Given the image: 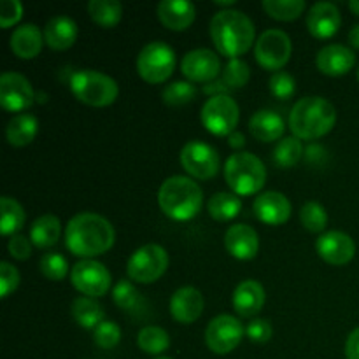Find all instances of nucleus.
<instances>
[{
	"mask_svg": "<svg viewBox=\"0 0 359 359\" xmlns=\"http://www.w3.org/2000/svg\"><path fill=\"white\" fill-rule=\"evenodd\" d=\"M230 146L235 147V149H237V147H244L245 146V137L242 135L241 132H233L230 135Z\"/></svg>",
	"mask_w": 359,
	"mask_h": 359,
	"instance_id": "nucleus-49",
	"label": "nucleus"
},
{
	"mask_svg": "<svg viewBox=\"0 0 359 359\" xmlns=\"http://www.w3.org/2000/svg\"><path fill=\"white\" fill-rule=\"evenodd\" d=\"M272 325L266 319H252L248 325V328H245V337L256 344L269 342L272 339Z\"/></svg>",
	"mask_w": 359,
	"mask_h": 359,
	"instance_id": "nucleus-44",
	"label": "nucleus"
},
{
	"mask_svg": "<svg viewBox=\"0 0 359 359\" xmlns=\"http://www.w3.org/2000/svg\"><path fill=\"white\" fill-rule=\"evenodd\" d=\"M90 18L104 28H112L121 21L123 6L118 0H91L88 4Z\"/></svg>",
	"mask_w": 359,
	"mask_h": 359,
	"instance_id": "nucleus-32",
	"label": "nucleus"
},
{
	"mask_svg": "<svg viewBox=\"0 0 359 359\" xmlns=\"http://www.w3.org/2000/svg\"><path fill=\"white\" fill-rule=\"evenodd\" d=\"M210 39L219 55L230 60L245 55L255 42L256 28L251 18L237 9L219 11L210 20Z\"/></svg>",
	"mask_w": 359,
	"mask_h": 359,
	"instance_id": "nucleus-2",
	"label": "nucleus"
},
{
	"mask_svg": "<svg viewBox=\"0 0 359 359\" xmlns=\"http://www.w3.org/2000/svg\"><path fill=\"white\" fill-rule=\"evenodd\" d=\"M249 77H251V69L248 63L241 58H233L226 63L221 79L226 84L228 90H238L249 83Z\"/></svg>",
	"mask_w": 359,
	"mask_h": 359,
	"instance_id": "nucleus-38",
	"label": "nucleus"
},
{
	"mask_svg": "<svg viewBox=\"0 0 359 359\" xmlns=\"http://www.w3.org/2000/svg\"><path fill=\"white\" fill-rule=\"evenodd\" d=\"M70 283L84 297L100 298L111 290L112 277L104 263L95 259H81L70 270Z\"/></svg>",
	"mask_w": 359,
	"mask_h": 359,
	"instance_id": "nucleus-10",
	"label": "nucleus"
},
{
	"mask_svg": "<svg viewBox=\"0 0 359 359\" xmlns=\"http://www.w3.org/2000/svg\"><path fill=\"white\" fill-rule=\"evenodd\" d=\"M44 42L42 30L34 23H25L18 27L9 39L11 51L21 60H32L39 56Z\"/></svg>",
	"mask_w": 359,
	"mask_h": 359,
	"instance_id": "nucleus-24",
	"label": "nucleus"
},
{
	"mask_svg": "<svg viewBox=\"0 0 359 359\" xmlns=\"http://www.w3.org/2000/svg\"><path fill=\"white\" fill-rule=\"evenodd\" d=\"M112 298H114V304L118 305L121 311L130 312V314H140L146 311V300L142 298V294L137 291V287L133 286L130 280L121 279L118 280V284L112 290Z\"/></svg>",
	"mask_w": 359,
	"mask_h": 359,
	"instance_id": "nucleus-30",
	"label": "nucleus"
},
{
	"mask_svg": "<svg viewBox=\"0 0 359 359\" xmlns=\"http://www.w3.org/2000/svg\"><path fill=\"white\" fill-rule=\"evenodd\" d=\"M358 81H359V69H358Z\"/></svg>",
	"mask_w": 359,
	"mask_h": 359,
	"instance_id": "nucleus-54",
	"label": "nucleus"
},
{
	"mask_svg": "<svg viewBox=\"0 0 359 359\" xmlns=\"http://www.w3.org/2000/svg\"><path fill=\"white\" fill-rule=\"evenodd\" d=\"M305 23H307L309 32L316 39H330L339 32L340 25H342V16L335 4L318 2L309 9Z\"/></svg>",
	"mask_w": 359,
	"mask_h": 359,
	"instance_id": "nucleus-18",
	"label": "nucleus"
},
{
	"mask_svg": "<svg viewBox=\"0 0 359 359\" xmlns=\"http://www.w3.org/2000/svg\"><path fill=\"white\" fill-rule=\"evenodd\" d=\"M210 217L216 221H231L237 217L242 210V202L235 193H216L207 203Z\"/></svg>",
	"mask_w": 359,
	"mask_h": 359,
	"instance_id": "nucleus-31",
	"label": "nucleus"
},
{
	"mask_svg": "<svg viewBox=\"0 0 359 359\" xmlns=\"http://www.w3.org/2000/svg\"><path fill=\"white\" fill-rule=\"evenodd\" d=\"M158 203L165 216L174 221L193 219L203 203V191L193 179L172 175L165 179L158 191Z\"/></svg>",
	"mask_w": 359,
	"mask_h": 359,
	"instance_id": "nucleus-4",
	"label": "nucleus"
},
{
	"mask_svg": "<svg viewBox=\"0 0 359 359\" xmlns=\"http://www.w3.org/2000/svg\"><path fill=\"white\" fill-rule=\"evenodd\" d=\"M181 70L189 83H212L221 74V60L210 49H193L186 53L181 62Z\"/></svg>",
	"mask_w": 359,
	"mask_h": 359,
	"instance_id": "nucleus-15",
	"label": "nucleus"
},
{
	"mask_svg": "<svg viewBox=\"0 0 359 359\" xmlns=\"http://www.w3.org/2000/svg\"><path fill=\"white\" fill-rule=\"evenodd\" d=\"M252 210L262 223L270 224V226H279L291 217V202L283 193L265 191L256 196Z\"/></svg>",
	"mask_w": 359,
	"mask_h": 359,
	"instance_id": "nucleus-17",
	"label": "nucleus"
},
{
	"mask_svg": "<svg viewBox=\"0 0 359 359\" xmlns=\"http://www.w3.org/2000/svg\"><path fill=\"white\" fill-rule=\"evenodd\" d=\"M0 207H2V221H0V231L6 237H13L16 235L21 228L25 226V210L20 203L11 196H2L0 200Z\"/></svg>",
	"mask_w": 359,
	"mask_h": 359,
	"instance_id": "nucleus-33",
	"label": "nucleus"
},
{
	"mask_svg": "<svg viewBox=\"0 0 359 359\" xmlns=\"http://www.w3.org/2000/svg\"><path fill=\"white\" fill-rule=\"evenodd\" d=\"M269 86L270 93L273 97L279 98V100H290L294 95V91H297V81H294V77L291 74L279 70V72H276L270 77Z\"/></svg>",
	"mask_w": 359,
	"mask_h": 359,
	"instance_id": "nucleus-42",
	"label": "nucleus"
},
{
	"mask_svg": "<svg viewBox=\"0 0 359 359\" xmlns=\"http://www.w3.org/2000/svg\"><path fill=\"white\" fill-rule=\"evenodd\" d=\"M77 39V25L69 16H55L44 27V41L55 51L72 48Z\"/></svg>",
	"mask_w": 359,
	"mask_h": 359,
	"instance_id": "nucleus-25",
	"label": "nucleus"
},
{
	"mask_svg": "<svg viewBox=\"0 0 359 359\" xmlns=\"http://www.w3.org/2000/svg\"><path fill=\"white\" fill-rule=\"evenodd\" d=\"M42 276L49 280H63L69 273V262L58 252H46L39 262Z\"/></svg>",
	"mask_w": 359,
	"mask_h": 359,
	"instance_id": "nucleus-40",
	"label": "nucleus"
},
{
	"mask_svg": "<svg viewBox=\"0 0 359 359\" xmlns=\"http://www.w3.org/2000/svg\"><path fill=\"white\" fill-rule=\"evenodd\" d=\"M293 44H291L290 35L279 28H270L265 30L255 46L256 62L266 70H276L279 72L291 58Z\"/></svg>",
	"mask_w": 359,
	"mask_h": 359,
	"instance_id": "nucleus-11",
	"label": "nucleus"
},
{
	"mask_svg": "<svg viewBox=\"0 0 359 359\" xmlns=\"http://www.w3.org/2000/svg\"><path fill=\"white\" fill-rule=\"evenodd\" d=\"M39 132V121L35 116L23 112V114H16L14 118H11V121L7 123L6 128V137L7 142L14 147H23L28 146L32 140L35 139Z\"/></svg>",
	"mask_w": 359,
	"mask_h": 359,
	"instance_id": "nucleus-27",
	"label": "nucleus"
},
{
	"mask_svg": "<svg viewBox=\"0 0 359 359\" xmlns=\"http://www.w3.org/2000/svg\"><path fill=\"white\" fill-rule=\"evenodd\" d=\"M34 102L35 91L27 77L18 72H4L0 76V104L6 111H27Z\"/></svg>",
	"mask_w": 359,
	"mask_h": 359,
	"instance_id": "nucleus-14",
	"label": "nucleus"
},
{
	"mask_svg": "<svg viewBox=\"0 0 359 359\" xmlns=\"http://www.w3.org/2000/svg\"><path fill=\"white\" fill-rule=\"evenodd\" d=\"M286 125L280 114L269 111V109H262V111L255 112L252 118L249 119V132L252 133L256 140L259 142H273L283 137Z\"/></svg>",
	"mask_w": 359,
	"mask_h": 359,
	"instance_id": "nucleus-26",
	"label": "nucleus"
},
{
	"mask_svg": "<svg viewBox=\"0 0 359 359\" xmlns=\"http://www.w3.org/2000/svg\"><path fill=\"white\" fill-rule=\"evenodd\" d=\"M349 9L353 11L356 16H359V0H351L349 2Z\"/></svg>",
	"mask_w": 359,
	"mask_h": 359,
	"instance_id": "nucleus-51",
	"label": "nucleus"
},
{
	"mask_svg": "<svg viewBox=\"0 0 359 359\" xmlns=\"http://www.w3.org/2000/svg\"><path fill=\"white\" fill-rule=\"evenodd\" d=\"M224 179L235 195H255L265 186L266 168L255 154L235 153L224 163Z\"/></svg>",
	"mask_w": 359,
	"mask_h": 359,
	"instance_id": "nucleus-5",
	"label": "nucleus"
},
{
	"mask_svg": "<svg viewBox=\"0 0 359 359\" xmlns=\"http://www.w3.org/2000/svg\"><path fill=\"white\" fill-rule=\"evenodd\" d=\"M156 13L165 28L182 32L191 27L195 21L196 7L188 0H161Z\"/></svg>",
	"mask_w": 359,
	"mask_h": 359,
	"instance_id": "nucleus-22",
	"label": "nucleus"
},
{
	"mask_svg": "<svg viewBox=\"0 0 359 359\" xmlns=\"http://www.w3.org/2000/svg\"><path fill=\"white\" fill-rule=\"evenodd\" d=\"M168 252L158 244H147L137 249L126 263V273L139 284H151L160 279L168 269Z\"/></svg>",
	"mask_w": 359,
	"mask_h": 359,
	"instance_id": "nucleus-8",
	"label": "nucleus"
},
{
	"mask_svg": "<svg viewBox=\"0 0 359 359\" xmlns=\"http://www.w3.org/2000/svg\"><path fill=\"white\" fill-rule=\"evenodd\" d=\"M263 11L279 21H293L304 14L307 4L304 0H263Z\"/></svg>",
	"mask_w": 359,
	"mask_h": 359,
	"instance_id": "nucleus-35",
	"label": "nucleus"
},
{
	"mask_svg": "<svg viewBox=\"0 0 359 359\" xmlns=\"http://www.w3.org/2000/svg\"><path fill=\"white\" fill-rule=\"evenodd\" d=\"M300 221L305 230L312 231V233H321L328 224V214L321 203L307 202L300 209Z\"/></svg>",
	"mask_w": 359,
	"mask_h": 359,
	"instance_id": "nucleus-37",
	"label": "nucleus"
},
{
	"mask_svg": "<svg viewBox=\"0 0 359 359\" xmlns=\"http://www.w3.org/2000/svg\"><path fill=\"white\" fill-rule=\"evenodd\" d=\"M337 111L332 102L323 97H305L290 112V128L300 140H316L333 130Z\"/></svg>",
	"mask_w": 359,
	"mask_h": 359,
	"instance_id": "nucleus-3",
	"label": "nucleus"
},
{
	"mask_svg": "<svg viewBox=\"0 0 359 359\" xmlns=\"http://www.w3.org/2000/svg\"><path fill=\"white\" fill-rule=\"evenodd\" d=\"M163 102L172 107H179V105H186L193 102L196 97V88L189 81H175V83L168 84L163 90Z\"/></svg>",
	"mask_w": 359,
	"mask_h": 359,
	"instance_id": "nucleus-39",
	"label": "nucleus"
},
{
	"mask_svg": "<svg viewBox=\"0 0 359 359\" xmlns=\"http://www.w3.org/2000/svg\"><path fill=\"white\" fill-rule=\"evenodd\" d=\"M244 326L237 318L221 314L214 318L205 328V344L214 354H228L238 347L244 339Z\"/></svg>",
	"mask_w": 359,
	"mask_h": 359,
	"instance_id": "nucleus-13",
	"label": "nucleus"
},
{
	"mask_svg": "<svg viewBox=\"0 0 359 359\" xmlns=\"http://www.w3.org/2000/svg\"><path fill=\"white\" fill-rule=\"evenodd\" d=\"M175 62L174 49L167 42L154 41L140 49L137 56V72L146 83L160 84L172 76Z\"/></svg>",
	"mask_w": 359,
	"mask_h": 359,
	"instance_id": "nucleus-7",
	"label": "nucleus"
},
{
	"mask_svg": "<svg viewBox=\"0 0 359 359\" xmlns=\"http://www.w3.org/2000/svg\"><path fill=\"white\" fill-rule=\"evenodd\" d=\"M346 358L347 359H359V328L354 330L346 342Z\"/></svg>",
	"mask_w": 359,
	"mask_h": 359,
	"instance_id": "nucleus-47",
	"label": "nucleus"
},
{
	"mask_svg": "<svg viewBox=\"0 0 359 359\" xmlns=\"http://www.w3.org/2000/svg\"><path fill=\"white\" fill-rule=\"evenodd\" d=\"M304 156V146L298 137H286L273 149V163L280 168H291Z\"/></svg>",
	"mask_w": 359,
	"mask_h": 359,
	"instance_id": "nucleus-36",
	"label": "nucleus"
},
{
	"mask_svg": "<svg viewBox=\"0 0 359 359\" xmlns=\"http://www.w3.org/2000/svg\"><path fill=\"white\" fill-rule=\"evenodd\" d=\"M72 318L81 328L95 330L100 323L105 321V311L98 302H95L90 297H79L74 300L72 307Z\"/></svg>",
	"mask_w": 359,
	"mask_h": 359,
	"instance_id": "nucleus-29",
	"label": "nucleus"
},
{
	"mask_svg": "<svg viewBox=\"0 0 359 359\" xmlns=\"http://www.w3.org/2000/svg\"><path fill=\"white\" fill-rule=\"evenodd\" d=\"M224 248L233 258L248 262L258 255V233L249 224H231L224 233Z\"/></svg>",
	"mask_w": 359,
	"mask_h": 359,
	"instance_id": "nucleus-19",
	"label": "nucleus"
},
{
	"mask_svg": "<svg viewBox=\"0 0 359 359\" xmlns=\"http://www.w3.org/2000/svg\"><path fill=\"white\" fill-rule=\"evenodd\" d=\"M203 91H205V93H210L212 97H216V95H226L230 90H228L226 84L223 83V79H219V81H212V83L205 84Z\"/></svg>",
	"mask_w": 359,
	"mask_h": 359,
	"instance_id": "nucleus-48",
	"label": "nucleus"
},
{
	"mask_svg": "<svg viewBox=\"0 0 359 359\" xmlns=\"http://www.w3.org/2000/svg\"><path fill=\"white\" fill-rule=\"evenodd\" d=\"M137 346L147 354H161L170 347V337L160 326H146L137 335Z\"/></svg>",
	"mask_w": 359,
	"mask_h": 359,
	"instance_id": "nucleus-34",
	"label": "nucleus"
},
{
	"mask_svg": "<svg viewBox=\"0 0 359 359\" xmlns=\"http://www.w3.org/2000/svg\"><path fill=\"white\" fill-rule=\"evenodd\" d=\"M93 340L100 349H112V347L118 346L119 340H121V328H119L114 321H107V319H105L104 323H100V325L95 328Z\"/></svg>",
	"mask_w": 359,
	"mask_h": 359,
	"instance_id": "nucleus-41",
	"label": "nucleus"
},
{
	"mask_svg": "<svg viewBox=\"0 0 359 359\" xmlns=\"http://www.w3.org/2000/svg\"><path fill=\"white\" fill-rule=\"evenodd\" d=\"M203 297L196 287H179L170 298V314L181 325H191L202 316Z\"/></svg>",
	"mask_w": 359,
	"mask_h": 359,
	"instance_id": "nucleus-21",
	"label": "nucleus"
},
{
	"mask_svg": "<svg viewBox=\"0 0 359 359\" xmlns=\"http://www.w3.org/2000/svg\"><path fill=\"white\" fill-rule=\"evenodd\" d=\"M217 6H233L235 0H226V2H221V0H217Z\"/></svg>",
	"mask_w": 359,
	"mask_h": 359,
	"instance_id": "nucleus-52",
	"label": "nucleus"
},
{
	"mask_svg": "<svg viewBox=\"0 0 359 359\" xmlns=\"http://www.w3.org/2000/svg\"><path fill=\"white\" fill-rule=\"evenodd\" d=\"M316 251L319 258L325 259L326 263L335 266L347 265L356 255V244L353 238L344 231H326L316 242Z\"/></svg>",
	"mask_w": 359,
	"mask_h": 359,
	"instance_id": "nucleus-16",
	"label": "nucleus"
},
{
	"mask_svg": "<svg viewBox=\"0 0 359 359\" xmlns=\"http://www.w3.org/2000/svg\"><path fill=\"white\" fill-rule=\"evenodd\" d=\"M156 359H170V358H156Z\"/></svg>",
	"mask_w": 359,
	"mask_h": 359,
	"instance_id": "nucleus-53",
	"label": "nucleus"
},
{
	"mask_svg": "<svg viewBox=\"0 0 359 359\" xmlns=\"http://www.w3.org/2000/svg\"><path fill=\"white\" fill-rule=\"evenodd\" d=\"M114 226L100 214L81 212L67 223L65 248L79 258L91 259L105 255L114 245Z\"/></svg>",
	"mask_w": 359,
	"mask_h": 359,
	"instance_id": "nucleus-1",
	"label": "nucleus"
},
{
	"mask_svg": "<svg viewBox=\"0 0 359 359\" xmlns=\"http://www.w3.org/2000/svg\"><path fill=\"white\" fill-rule=\"evenodd\" d=\"M20 286V272L11 263H0V297L7 298Z\"/></svg>",
	"mask_w": 359,
	"mask_h": 359,
	"instance_id": "nucleus-43",
	"label": "nucleus"
},
{
	"mask_svg": "<svg viewBox=\"0 0 359 359\" xmlns=\"http://www.w3.org/2000/svg\"><path fill=\"white\" fill-rule=\"evenodd\" d=\"M60 233H62V223L53 214L37 217L30 226V241L39 249L53 248L58 242Z\"/></svg>",
	"mask_w": 359,
	"mask_h": 359,
	"instance_id": "nucleus-28",
	"label": "nucleus"
},
{
	"mask_svg": "<svg viewBox=\"0 0 359 359\" xmlns=\"http://www.w3.org/2000/svg\"><path fill=\"white\" fill-rule=\"evenodd\" d=\"M7 249H9V255L14 259L25 262V259H28L32 256V241L28 237H25V235H13L9 238Z\"/></svg>",
	"mask_w": 359,
	"mask_h": 359,
	"instance_id": "nucleus-46",
	"label": "nucleus"
},
{
	"mask_svg": "<svg viewBox=\"0 0 359 359\" xmlns=\"http://www.w3.org/2000/svg\"><path fill=\"white\" fill-rule=\"evenodd\" d=\"M200 118L207 132L219 137H230L238 125L241 109L230 95H216L203 104Z\"/></svg>",
	"mask_w": 359,
	"mask_h": 359,
	"instance_id": "nucleus-9",
	"label": "nucleus"
},
{
	"mask_svg": "<svg viewBox=\"0 0 359 359\" xmlns=\"http://www.w3.org/2000/svg\"><path fill=\"white\" fill-rule=\"evenodd\" d=\"M70 90L74 97L91 107H107L114 104L119 95L118 83L107 74L98 70H77L70 77Z\"/></svg>",
	"mask_w": 359,
	"mask_h": 359,
	"instance_id": "nucleus-6",
	"label": "nucleus"
},
{
	"mask_svg": "<svg viewBox=\"0 0 359 359\" xmlns=\"http://www.w3.org/2000/svg\"><path fill=\"white\" fill-rule=\"evenodd\" d=\"M179 160H181L182 168L191 177L200 179V181L216 177L221 167V158L217 151L202 140H189L188 144H184Z\"/></svg>",
	"mask_w": 359,
	"mask_h": 359,
	"instance_id": "nucleus-12",
	"label": "nucleus"
},
{
	"mask_svg": "<svg viewBox=\"0 0 359 359\" xmlns=\"http://www.w3.org/2000/svg\"><path fill=\"white\" fill-rule=\"evenodd\" d=\"M356 63V55L351 48L342 44H328L319 49L316 56V65L326 76H344Z\"/></svg>",
	"mask_w": 359,
	"mask_h": 359,
	"instance_id": "nucleus-20",
	"label": "nucleus"
},
{
	"mask_svg": "<svg viewBox=\"0 0 359 359\" xmlns=\"http://www.w3.org/2000/svg\"><path fill=\"white\" fill-rule=\"evenodd\" d=\"M349 42L353 48L359 49V25H354L349 32Z\"/></svg>",
	"mask_w": 359,
	"mask_h": 359,
	"instance_id": "nucleus-50",
	"label": "nucleus"
},
{
	"mask_svg": "<svg viewBox=\"0 0 359 359\" xmlns=\"http://www.w3.org/2000/svg\"><path fill=\"white\" fill-rule=\"evenodd\" d=\"M265 287L255 279L242 280L233 291V309L242 318H255L265 305Z\"/></svg>",
	"mask_w": 359,
	"mask_h": 359,
	"instance_id": "nucleus-23",
	"label": "nucleus"
},
{
	"mask_svg": "<svg viewBox=\"0 0 359 359\" xmlns=\"http://www.w3.org/2000/svg\"><path fill=\"white\" fill-rule=\"evenodd\" d=\"M23 6L18 0H2L0 2V27L9 28L21 20Z\"/></svg>",
	"mask_w": 359,
	"mask_h": 359,
	"instance_id": "nucleus-45",
	"label": "nucleus"
}]
</instances>
